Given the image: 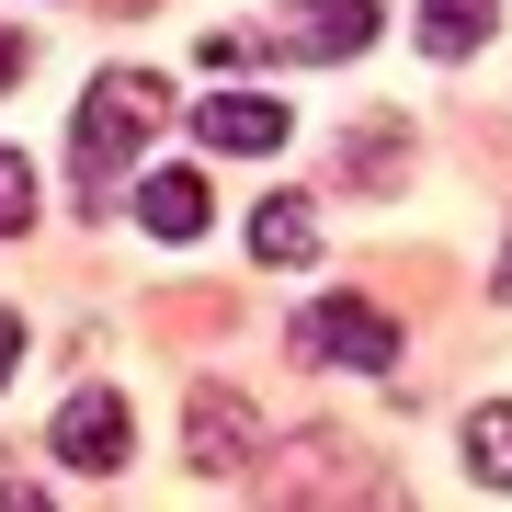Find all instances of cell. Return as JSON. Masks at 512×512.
Listing matches in <instances>:
<instances>
[{"instance_id": "52a82bcc", "label": "cell", "mask_w": 512, "mask_h": 512, "mask_svg": "<svg viewBox=\"0 0 512 512\" xmlns=\"http://www.w3.org/2000/svg\"><path fill=\"white\" fill-rule=\"evenodd\" d=\"M296 35H308V57H353L376 35V0H296Z\"/></svg>"}, {"instance_id": "3957f363", "label": "cell", "mask_w": 512, "mask_h": 512, "mask_svg": "<svg viewBox=\"0 0 512 512\" xmlns=\"http://www.w3.org/2000/svg\"><path fill=\"white\" fill-rule=\"evenodd\" d=\"M251 444H262V421H251L239 387H194V399H183V456H194L205 478H239V467H251Z\"/></svg>"}, {"instance_id": "277c9868", "label": "cell", "mask_w": 512, "mask_h": 512, "mask_svg": "<svg viewBox=\"0 0 512 512\" xmlns=\"http://www.w3.org/2000/svg\"><path fill=\"white\" fill-rule=\"evenodd\" d=\"M46 444H57L69 467L114 478V467H126V444H137V421H126V399H114V387H80V399H69V410L46 421Z\"/></svg>"}, {"instance_id": "8992f818", "label": "cell", "mask_w": 512, "mask_h": 512, "mask_svg": "<svg viewBox=\"0 0 512 512\" xmlns=\"http://www.w3.org/2000/svg\"><path fill=\"white\" fill-rule=\"evenodd\" d=\"M205 217H217L205 171H148V183H137V228L148 239H205Z\"/></svg>"}, {"instance_id": "8fae6325", "label": "cell", "mask_w": 512, "mask_h": 512, "mask_svg": "<svg viewBox=\"0 0 512 512\" xmlns=\"http://www.w3.org/2000/svg\"><path fill=\"white\" fill-rule=\"evenodd\" d=\"M0 228H35V160H23V148H12V160H0Z\"/></svg>"}, {"instance_id": "7a4b0ae2", "label": "cell", "mask_w": 512, "mask_h": 512, "mask_svg": "<svg viewBox=\"0 0 512 512\" xmlns=\"http://www.w3.org/2000/svg\"><path fill=\"white\" fill-rule=\"evenodd\" d=\"M296 353H319V365H365V376H387V365H399V319H387V308H365V296H319V308L296 319Z\"/></svg>"}, {"instance_id": "4fadbf2b", "label": "cell", "mask_w": 512, "mask_h": 512, "mask_svg": "<svg viewBox=\"0 0 512 512\" xmlns=\"http://www.w3.org/2000/svg\"><path fill=\"white\" fill-rule=\"evenodd\" d=\"M12 512H46V501H35V490H12Z\"/></svg>"}, {"instance_id": "9c48e42d", "label": "cell", "mask_w": 512, "mask_h": 512, "mask_svg": "<svg viewBox=\"0 0 512 512\" xmlns=\"http://www.w3.org/2000/svg\"><path fill=\"white\" fill-rule=\"evenodd\" d=\"M490 12H501V0H421V46H433V57H467L478 35H490Z\"/></svg>"}, {"instance_id": "7c38bea8", "label": "cell", "mask_w": 512, "mask_h": 512, "mask_svg": "<svg viewBox=\"0 0 512 512\" xmlns=\"http://www.w3.org/2000/svg\"><path fill=\"white\" fill-rule=\"evenodd\" d=\"M490 296H512V251H501V274H490Z\"/></svg>"}, {"instance_id": "6da1fadb", "label": "cell", "mask_w": 512, "mask_h": 512, "mask_svg": "<svg viewBox=\"0 0 512 512\" xmlns=\"http://www.w3.org/2000/svg\"><path fill=\"white\" fill-rule=\"evenodd\" d=\"M160 103H171V92H160L148 69H103L92 92H80V126H69V137H80V183H92V194H103L114 171H126L137 148H148V126H160Z\"/></svg>"}, {"instance_id": "ba28073f", "label": "cell", "mask_w": 512, "mask_h": 512, "mask_svg": "<svg viewBox=\"0 0 512 512\" xmlns=\"http://www.w3.org/2000/svg\"><path fill=\"white\" fill-rule=\"evenodd\" d=\"M308 251H319L308 205H296V194H262L251 205V262H308Z\"/></svg>"}, {"instance_id": "30bf717a", "label": "cell", "mask_w": 512, "mask_h": 512, "mask_svg": "<svg viewBox=\"0 0 512 512\" xmlns=\"http://www.w3.org/2000/svg\"><path fill=\"white\" fill-rule=\"evenodd\" d=\"M467 467H478V490H512V399H490L467 421Z\"/></svg>"}, {"instance_id": "5b68a950", "label": "cell", "mask_w": 512, "mask_h": 512, "mask_svg": "<svg viewBox=\"0 0 512 512\" xmlns=\"http://www.w3.org/2000/svg\"><path fill=\"white\" fill-rule=\"evenodd\" d=\"M194 137H205V148H239V160H262V148H285V137H296V114H285L274 92H205Z\"/></svg>"}]
</instances>
